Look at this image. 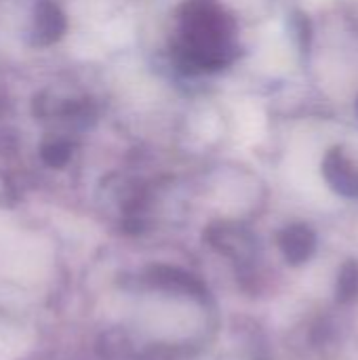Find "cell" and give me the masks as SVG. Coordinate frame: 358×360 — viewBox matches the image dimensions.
<instances>
[{
  "mask_svg": "<svg viewBox=\"0 0 358 360\" xmlns=\"http://www.w3.org/2000/svg\"><path fill=\"white\" fill-rule=\"evenodd\" d=\"M213 243H215V247L219 251H224L226 255H232L236 259L238 257H247L251 253V249H253V245H251L253 240L247 234H241L238 230H234V232L222 230V236L215 238Z\"/></svg>",
  "mask_w": 358,
  "mask_h": 360,
  "instance_id": "obj_2",
  "label": "cell"
},
{
  "mask_svg": "<svg viewBox=\"0 0 358 360\" xmlns=\"http://www.w3.org/2000/svg\"><path fill=\"white\" fill-rule=\"evenodd\" d=\"M358 293V266L348 262L338 276V300L340 302H350Z\"/></svg>",
  "mask_w": 358,
  "mask_h": 360,
  "instance_id": "obj_3",
  "label": "cell"
},
{
  "mask_svg": "<svg viewBox=\"0 0 358 360\" xmlns=\"http://www.w3.org/2000/svg\"><path fill=\"white\" fill-rule=\"evenodd\" d=\"M314 247H317V238L308 226H291L281 236L283 255L293 266L308 262L310 255L314 253Z\"/></svg>",
  "mask_w": 358,
  "mask_h": 360,
  "instance_id": "obj_1",
  "label": "cell"
}]
</instances>
